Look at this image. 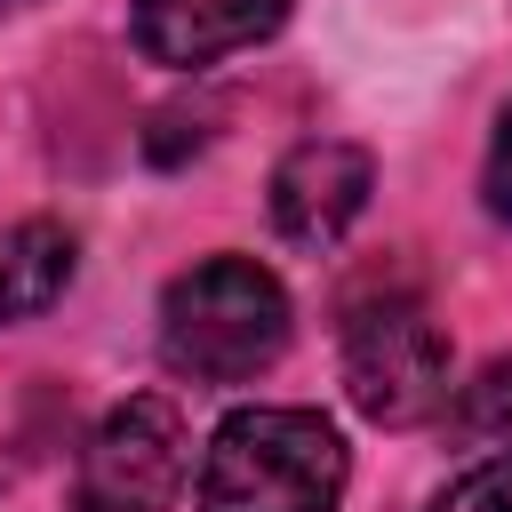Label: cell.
Here are the masks:
<instances>
[{"instance_id":"obj_1","label":"cell","mask_w":512,"mask_h":512,"mask_svg":"<svg viewBox=\"0 0 512 512\" xmlns=\"http://www.w3.org/2000/svg\"><path fill=\"white\" fill-rule=\"evenodd\" d=\"M288 288L256 256H200L160 296V360L184 384H256L288 352Z\"/></svg>"},{"instance_id":"obj_2","label":"cell","mask_w":512,"mask_h":512,"mask_svg":"<svg viewBox=\"0 0 512 512\" xmlns=\"http://www.w3.org/2000/svg\"><path fill=\"white\" fill-rule=\"evenodd\" d=\"M352 448L320 408H232L200 456V512H336Z\"/></svg>"},{"instance_id":"obj_3","label":"cell","mask_w":512,"mask_h":512,"mask_svg":"<svg viewBox=\"0 0 512 512\" xmlns=\"http://www.w3.org/2000/svg\"><path fill=\"white\" fill-rule=\"evenodd\" d=\"M344 392L384 432H408L448 400V344L408 288L360 296L344 312Z\"/></svg>"},{"instance_id":"obj_4","label":"cell","mask_w":512,"mask_h":512,"mask_svg":"<svg viewBox=\"0 0 512 512\" xmlns=\"http://www.w3.org/2000/svg\"><path fill=\"white\" fill-rule=\"evenodd\" d=\"M184 464H192V448H184L176 400L136 392V400H120V408L88 432L72 512H168L176 488H184Z\"/></svg>"},{"instance_id":"obj_5","label":"cell","mask_w":512,"mask_h":512,"mask_svg":"<svg viewBox=\"0 0 512 512\" xmlns=\"http://www.w3.org/2000/svg\"><path fill=\"white\" fill-rule=\"evenodd\" d=\"M376 192V160L344 136H304L280 168H272V232L304 256H328Z\"/></svg>"},{"instance_id":"obj_6","label":"cell","mask_w":512,"mask_h":512,"mask_svg":"<svg viewBox=\"0 0 512 512\" xmlns=\"http://www.w3.org/2000/svg\"><path fill=\"white\" fill-rule=\"evenodd\" d=\"M296 0H136L128 8V40L144 64L168 72H208L256 40H272L288 24Z\"/></svg>"},{"instance_id":"obj_7","label":"cell","mask_w":512,"mask_h":512,"mask_svg":"<svg viewBox=\"0 0 512 512\" xmlns=\"http://www.w3.org/2000/svg\"><path fill=\"white\" fill-rule=\"evenodd\" d=\"M80 272V240L56 216H24L0 232V320H40Z\"/></svg>"},{"instance_id":"obj_8","label":"cell","mask_w":512,"mask_h":512,"mask_svg":"<svg viewBox=\"0 0 512 512\" xmlns=\"http://www.w3.org/2000/svg\"><path fill=\"white\" fill-rule=\"evenodd\" d=\"M456 424H464L472 440H512V360H488V368L464 384Z\"/></svg>"},{"instance_id":"obj_9","label":"cell","mask_w":512,"mask_h":512,"mask_svg":"<svg viewBox=\"0 0 512 512\" xmlns=\"http://www.w3.org/2000/svg\"><path fill=\"white\" fill-rule=\"evenodd\" d=\"M432 512H512V448H496V456H480L472 472H456V480L432 496Z\"/></svg>"},{"instance_id":"obj_10","label":"cell","mask_w":512,"mask_h":512,"mask_svg":"<svg viewBox=\"0 0 512 512\" xmlns=\"http://www.w3.org/2000/svg\"><path fill=\"white\" fill-rule=\"evenodd\" d=\"M480 200L496 224H512V104L496 112V136H488V168H480Z\"/></svg>"},{"instance_id":"obj_11","label":"cell","mask_w":512,"mask_h":512,"mask_svg":"<svg viewBox=\"0 0 512 512\" xmlns=\"http://www.w3.org/2000/svg\"><path fill=\"white\" fill-rule=\"evenodd\" d=\"M16 8H32V0H0V16H16Z\"/></svg>"}]
</instances>
